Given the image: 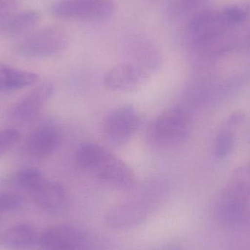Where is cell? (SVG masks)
<instances>
[{
	"instance_id": "1",
	"label": "cell",
	"mask_w": 250,
	"mask_h": 250,
	"mask_svg": "<svg viewBox=\"0 0 250 250\" xmlns=\"http://www.w3.org/2000/svg\"><path fill=\"white\" fill-rule=\"evenodd\" d=\"M246 16L245 10L237 6L197 13L188 26L192 48L200 55H207L219 37L242 23Z\"/></svg>"
},
{
	"instance_id": "2",
	"label": "cell",
	"mask_w": 250,
	"mask_h": 250,
	"mask_svg": "<svg viewBox=\"0 0 250 250\" xmlns=\"http://www.w3.org/2000/svg\"><path fill=\"white\" fill-rule=\"evenodd\" d=\"M250 201V181L233 180L223 189L216 206L217 220L224 226H235L243 221Z\"/></svg>"
},
{
	"instance_id": "3",
	"label": "cell",
	"mask_w": 250,
	"mask_h": 250,
	"mask_svg": "<svg viewBox=\"0 0 250 250\" xmlns=\"http://www.w3.org/2000/svg\"><path fill=\"white\" fill-rule=\"evenodd\" d=\"M114 0H60L51 6L53 16L82 21H104L117 11Z\"/></svg>"
},
{
	"instance_id": "4",
	"label": "cell",
	"mask_w": 250,
	"mask_h": 250,
	"mask_svg": "<svg viewBox=\"0 0 250 250\" xmlns=\"http://www.w3.org/2000/svg\"><path fill=\"white\" fill-rule=\"evenodd\" d=\"M192 127L189 113L181 108H171L162 113L150 126V135L161 146L177 145L188 138Z\"/></svg>"
},
{
	"instance_id": "5",
	"label": "cell",
	"mask_w": 250,
	"mask_h": 250,
	"mask_svg": "<svg viewBox=\"0 0 250 250\" xmlns=\"http://www.w3.org/2000/svg\"><path fill=\"white\" fill-rule=\"evenodd\" d=\"M68 44L67 32L57 26H49L36 31L23 40L18 51L24 57L42 58L57 55Z\"/></svg>"
},
{
	"instance_id": "6",
	"label": "cell",
	"mask_w": 250,
	"mask_h": 250,
	"mask_svg": "<svg viewBox=\"0 0 250 250\" xmlns=\"http://www.w3.org/2000/svg\"><path fill=\"white\" fill-rule=\"evenodd\" d=\"M141 125L139 113L134 107L125 105L116 108L105 117L103 132L107 141L114 146L127 142Z\"/></svg>"
},
{
	"instance_id": "7",
	"label": "cell",
	"mask_w": 250,
	"mask_h": 250,
	"mask_svg": "<svg viewBox=\"0 0 250 250\" xmlns=\"http://www.w3.org/2000/svg\"><path fill=\"white\" fill-rule=\"evenodd\" d=\"M54 93L50 83L39 85L26 96L19 100L9 111V117L18 123H26L35 119Z\"/></svg>"
},
{
	"instance_id": "8",
	"label": "cell",
	"mask_w": 250,
	"mask_h": 250,
	"mask_svg": "<svg viewBox=\"0 0 250 250\" xmlns=\"http://www.w3.org/2000/svg\"><path fill=\"white\" fill-rule=\"evenodd\" d=\"M94 173L100 180L120 189H129L135 183V176L132 169L111 152L100 163Z\"/></svg>"
},
{
	"instance_id": "9",
	"label": "cell",
	"mask_w": 250,
	"mask_h": 250,
	"mask_svg": "<svg viewBox=\"0 0 250 250\" xmlns=\"http://www.w3.org/2000/svg\"><path fill=\"white\" fill-rule=\"evenodd\" d=\"M29 194L35 204L48 212L61 211L67 202L64 187L58 181L47 177Z\"/></svg>"
},
{
	"instance_id": "10",
	"label": "cell",
	"mask_w": 250,
	"mask_h": 250,
	"mask_svg": "<svg viewBox=\"0 0 250 250\" xmlns=\"http://www.w3.org/2000/svg\"><path fill=\"white\" fill-rule=\"evenodd\" d=\"M82 236L79 230L69 225L47 228L39 236V243L45 250H76Z\"/></svg>"
},
{
	"instance_id": "11",
	"label": "cell",
	"mask_w": 250,
	"mask_h": 250,
	"mask_svg": "<svg viewBox=\"0 0 250 250\" xmlns=\"http://www.w3.org/2000/svg\"><path fill=\"white\" fill-rule=\"evenodd\" d=\"M146 75L132 63L117 64L104 76V86L117 92H127L137 89Z\"/></svg>"
},
{
	"instance_id": "12",
	"label": "cell",
	"mask_w": 250,
	"mask_h": 250,
	"mask_svg": "<svg viewBox=\"0 0 250 250\" xmlns=\"http://www.w3.org/2000/svg\"><path fill=\"white\" fill-rule=\"evenodd\" d=\"M59 141L60 135L55 128L41 126L29 134L26 141V148L34 158H46L56 151Z\"/></svg>"
},
{
	"instance_id": "13",
	"label": "cell",
	"mask_w": 250,
	"mask_h": 250,
	"mask_svg": "<svg viewBox=\"0 0 250 250\" xmlns=\"http://www.w3.org/2000/svg\"><path fill=\"white\" fill-rule=\"evenodd\" d=\"M39 241L35 229L29 224H19L10 228L0 236V244L10 250L29 249Z\"/></svg>"
},
{
	"instance_id": "14",
	"label": "cell",
	"mask_w": 250,
	"mask_h": 250,
	"mask_svg": "<svg viewBox=\"0 0 250 250\" xmlns=\"http://www.w3.org/2000/svg\"><path fill=\"white\" fill-rule=\"evenodd\" d=\"M39 76L33 72L19 70L0 62V92L15 91L35 84Z\"/></svg>"
},
{
	"instance_id": "15",
	"label": "cell",
	"mask_w": 250,
	"mask_h": 250,
	"mask_svg": "<svg viewBox=\"0 0 250 250\" xmlns=\"http://www.w3.org/2000/svg\"><path fill=\"white\" fill-rule=\"evenodd\" d=\"M131 54L135 59L134 65L141 70L146 75V70L148 65L153 67L160 60V54L154 43L148 38L137 36L131 39L129 42Z\"/></svg>"
},
{
	"instance_id": "16",
	"label": "cell",
	"mask_w": 250,
	"mask_h": 250,
	"mask_svg": "<svg viewBox=\"0 0 250 250\" xmlns=\"http://www.w3.org/2000/svg\"><path fill=\"white\" fill-rule=\"evenodd\" d=\"M40 16L34 10L14 12L0 20V35H16L29 30L39 21Z\"/></svg>"
},
{
	"instance_id": "17",
	"label": "cell",
	"mask_w": 250,
	"mask_h": 250,
	"mask_svg": "<svg viewBox=\"0 0 250 250\" xmlns=\"http://www.w3.org/2000/svg\"><path fill=\"white\" fill-rule=\"evenodd\" d=\"M145 217V210L143 207L128 204L113 208L107 214L106 221L112 227L127 229L141 223Z\"/></svg>"
},
{
	"instance_id": "18",
	"label": "cell",
	"mask_w": 250,
	"mask_h": 250,
	"mask_svg": "<svg viewBox=\"0 0 250 250\" xmlns=\"http://www.w3.org/2000/svg\"><path fill=\"white\" fill-rule=\"evenodd\" d=\"M109 152L99 144L88 143L78 147L75 157L79 167L94 172Z\"/></svg>"
},
{
	"instance_id": "19",
	"label": "cell",
	"mask_w": 250,
	"mask_h": 250,
	"mask_svg": "<svg viewBox=\"0 0 250 250\" xmlns=\"http://www.w3.org/2000/svg\"><path fill=\"white\" fill-rule=\"evenodd\" d=\"M45 178L42 172L36 169H24L16 173L15 180L21 188L30 193Z\"/></svg>"
},
{
	"instance_id": "20",
	"label": "cell",
	"mask_w": 250,
	"mask_h": 250,
	"mask_svg": "<svg viewBox=\"0 0 250 250\" xmlns=\"http://www.w3.org/2000/svg\"><path fill=\"white\" fill-rule=\"evenodd\" d=\"M234 135L229 129H223L216 138L215 154L217 158L223 160L231 153L234 146Z\"/></svg>"
},
{
	"instance_id": "21",
	"label": "cell",
	"mask_w": 250,
	"mask_h": 250,
	"mask_svg": "<svg viewBox=\"0 0 250 250\" xmlns=\"http://www.w3.org/2000/svg\"><path fill=\"white\" fill-rule=\"evenodd\" d=\"M23 205L24 200L21 195L13 192H0V214L18 211Z\"/></svg>"
},
{
	"instance_id": "22",
	"label": "cell",
	"mask_w": 250,
	"mask_h": 250,
	"mask_svg": "<svg viewBox=\"0 0 250 250\" xmlns=\"http://www.w3.org/2000/svg\"><path fill=\"white\" fill-rule=\"evenodd\" d=\"M21 139V134L17 129L6 128L0 129V156L11 150Z\"/></svg>"
},
{
	"instance_id": "23",
	"label": "cell",
	"mask_w": 250,
	"mask_h": 250,
	"mask_svg": "<svg viewBox=\"0 0 250 250\" xmlns=\"http://www.w3.org/2000/svg\"><path fill=\"white\" fill-rule=\"evenodd\" d=\"M15 0H0V20L14 11Z\"/></svg>"
},
{
	"instance_id": "24",
	"label": "cell",
	"mask_w": 250,
	"mask_h": 250,
	"mask_svg": "<svg viewBox=\"0 0 250 250\" xmlns=\"http://www.w3.org/2000/svg\"></svg>"
}]
</instances>
